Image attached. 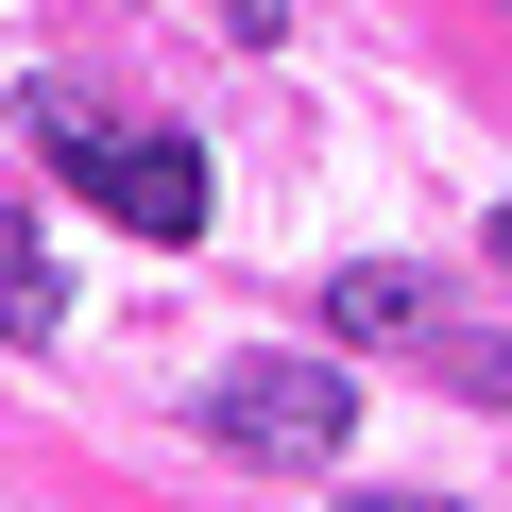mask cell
<instances>
[{"instance_id":"2","label":"cell","mask_w":512,"mask_h":512,"mask_svg":"<svg viewBox=\"0 0 512 512\" xmlns=\"http://www.w3.org/2000/svg\"><path fill=\"white\" fill-rule=\"evenodd\" d=\"M103 222L154 239V256L205 239V154H188V137H120V154H103Z\"/></svg>"},{"instance_id":"7","label":"cell","mask_w":512,"mask_h":512,"mask_svg":"<svg viewBox=\"0 0 512 512\" xmlns=\"http://www.w3.org/2000/svg\"><path fill=\"white\" fill-rule=\"evenodd\" d=\"M495 256H512V205H495Z\"/></svg>"},{"instance_id":"4","label":"cell","mask_w":512,"mask_h":512,"mask_svg":"<svg viewBox=\"0 0 512 512\" xmlns=\"http://www.w3.org/2000/svg\"><path fill=\"white\" fill-rule=\"evenodd\" d=\"M35 137H52V154H69V171H86V188H103V154H120V137H103V103H86V86H35Z\"/></svg>"},{"instance_id":"5","label":"cell","mask_w":512,"mask_h":512,"mask_svg":"<svg viewBox=\"0 0 512 512\" xmlns=\"http://www.w3.org/2000/svg\"><path fill=\"white\" fill-rule=\"evenodd\" d=\"M18 274H52V256H35V205L0 188V291H18Z\"/></svg>"},{"instance_id":"1","label":"cell","mask_w":512,"mask_h":512,"mask_svg":"<svg viewBox=\"0 0 512 512\" xmlns=\"http://www.w3.org/2000/svg\"><path fill=\"white\" fill-rule=\"evenodd\" d=\"M205 427H222L256 478H325V461L359 444V376H342V359H239V376L205 393Z\"/></svg>"},{"instance_id":"6","label":"cell","mask_w":512,"mask_h":512,"mask_svg":"<svg viewBox=\"0 0 512 512\" xmlns=\"http://www.w3.org/2000/svg\"><path fill=\"white\" fill-rule=\"evenodd\" d=\"M342 512H444V495H342Z\"/></svg>"},{"instance_id":"3","label":"cell","mask_w":512,"mask_h":512,"mask_svg":"<svg viewBox=\"0 0 512 512\" xmlns=\"http://www.w3.org/2000/svg\"><path fill=\"white\" fill-rule=\"evenodd\" d=\"M325 325H342V342H410V325H427V274L359 256V274H325Z\"/></svg>"}]
</instances>
